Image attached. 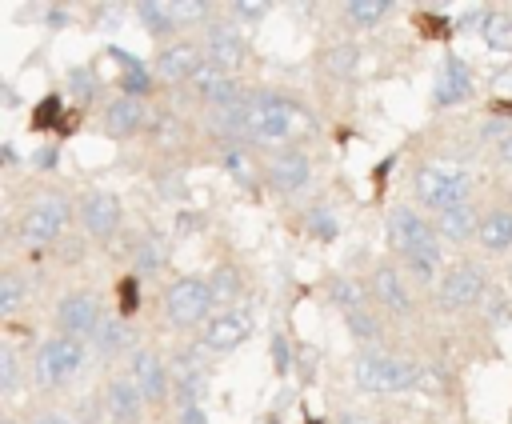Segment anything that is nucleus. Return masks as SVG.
Instances as JSON below:
<instances>
[{
  "label": "nucleus",
  "mask_w": 512,
  "mask_h": 424,
  "mask_svg": "<svg viewBox=\"0 0 512 424\" xmlns=\"http://www.w3.org/2000/svg\"><path fill=\"white\" fill-rule=\"evenodd\" d=\"M352 380L364 388V392H376V396H392V392H408L424 380L420 364L408 360V356H392V352H360L356 364H352Z\"/></svg>",
  "instance_id": "1"
},
{
  "label": "nucleus",
  "mask_w": 512,
  "mask_h": 424,
  "mask_svg": "<svg viewBox=\"0 0 512 424\" xmlns=\"http://www.w3.org/2000/svg\"><path fill=\"white\" fill-rule=\"evenodd\" d=\"M416 200L432 212H444V208H456V204H468V192H472V176L456 164H420L416 180Z\"/></svg>",
  "instance_id": "2"
},
{
  "label": "nucleus",
  "mask_w": 512,
  "mask_h": 424,
  "mask_svg": "<svg viewBox=\"0 0 512 424\" xmlns=\"http://www.w3.org/2000/svg\"><path fill=\"white\" fill-rule=\"evenodd\" d=\"M212 304H216L212 284L200 280V276H180V280H172V288L164 292V312H168V320H172L176 328L208 324V320H212V316H208Z\"/></svg>",
  "instance_id": "3"
},
{
  "label": "nucleus",
  "mask_w": 512,
  "mask_h": 424,
  "mask_svg": "<svg viewBox=\"0 0 512 424\" xmlns=\"http://www.w3.org/2000/svg\"><path fill=\"white\" fill-rule=\"evenodd\" d=\"M80 364H84V344L72 340V336H52V340H44V344L36 348V356H32V376H36V384H44V388H60V384H68V380L80 372Z\"/></svg>",
  "instance_id": "4"
},
{
  "label": "nucleus",
  "mask_w": 512,
  "mask_h": 424,
  "mask_svg": "<svg viewBox=\"0 0 512 424\" xmlns=\"http://www.w3.org/2000/svg\"><path fill=\"white\" fill-rule=\"evenodd\" d=\"M68 216H72L68 200L52 192V196H40L32 208H24V216H20L16 232H20V240H24L28 248H44V244H52V240H60V236H64Z\"/></svg>",
  "instance_id": "5"
},
{
  "label": "nucleus",
  "mask_w": 512,
  "mask_h": 424,
  "mask_svg": "<svg viewBox=\"0 0 512 424\" xmlns=\"http://www.w3.org/2000/svg\"><path fill=\"white\" fill-rule=\"evenodd\" d=\"M484 296H488V284H484V272H480L472 260L452 264V268L440 276V284H436V304H440L444 312H464V308L480 304Z\"/></svg>",
  "instance_id": "6"
},
{
  "label": "nucleus",
  "mask_w": 512,
  "mask_h": 424,
  "mask_svg": "<svg viewBox=\"0 0 512 424\" xmlns=\"http://www.w3.org/2000/svg\"><path fill=\"white\" fill-rule=\"evenodd\" d=\"M292 120H296V112L284 96H256L248 108V136L264 140V144L284 140L292 132Z\"/></svg>",
  "instance_id": "7"
},
{
  "label": "nucleus",
  "mask_w": 512,
  "mask_h": 424,
  "mask_svg": "<svg viewBox=\"0 0 512 424\" xmlns=\"http://www.w3.org/2000/svg\"><path fill=\"white\" fill-rule=\"evenodd\" d=\"M104 312H100V300L92 292H68L60 304H56V328L60 336H72V340H92V332L100 328Z\"/></svg>",
  "instance_id": "8"
},
{
  "label": "nucleus",
  "mask_w": 512,
  "mask_h": 424,
  "mask_svg": "<svg viewBox=\"0 0 512 424\" xmlns=\"http://www.w3.org/2000/svg\"><path fill=\"white\" fill-rule=\"evenodd\" d=\"M252 336V312L248 308H224L200 328V348L208 352H232Z\"/></svg>",
  "instance_id": "9"
},
{
  "label": "nucleus",
  "mask_w": 512,
  "mask_h": 424,
  "mask_svg": "<svg viewBox=\"0 0 512 424\" xmlns=\"http://www.w3.org/2000/svg\"><path fill=\"white\" fill-rule=\"evenodd\" d=\"M128 380L136 384V392L148 400V404H160V400H168V388H172V376H168V368H164V360L156 356V352H132L128 356Z\"/></svg>",
  "instance_id": "10"
},
{
  "label": "nucleus",
  "mask_w": 512,
  "mask_h": 424,
  "mask_svg": "<svg viewBox=\"0 0 512 424\" xmlns=\"http://www.w3.org/2000/svg\"><path fill=\"white\" fill-rule=\"evenodd\" d=\"M384 232H388V244L400 252V256H408L412 248H420L424 240H432L436 236V224H428L416 208H392L388 212V220H384Z\"/></svg>",
  "instance_id": "11"
},
{
  "label": "nucleus",
  "mask_w": 512,
  "mask_h": 424,
  "mask_svg": "<svg viewBox=\"0 0 512 424\" xmlns=\"http://www.w3.org/2000/svg\"><path fill=\"white\" fill-rule=\"evenodd\" d=\"M80 224H84L88 236L108 240L120 228V200L112 192H88L80 200Z\"/></svg>",
  "instance_id": "12"
},
{
  "label": "nucleus",
  "mask_w": 512,
  "mask_h": 424,
  "mask_svg": "<svg viewBox=\"0 0 512 424\" xmlns=\"http://www.w3.org/2000/svg\"><path fill=\"white\" fill-rule=\"evenodd\" d=\"M200 68H204V48H196L192 40H172L156 56L160 80H192Z\"/></svg>",
  "instance_id": "13"
},
{
  "label": "nucleus",
  "mask_w": 512,
  "mask_h": 424,
  "mask_svg": "<svg viewBox=\"0 0 512 424\" xmlns=\"http://www.w3.org/2000/svg\"><path fill=\"white\" fill-rule=\"evenodd\" d=\"M472 92V72L460 56H444L440 72H436V88H432V108H452L460 100H468Z\"/></svg>",
  "instance_id": "14"
},
{
  "label": "nucleus",
  "mask_w": 512,
  "mask_h": 424,
  "mask_svg": "<svg viewBox=\"0 0 512 424\" xmlns=\"http://www.w3.org/2000/svg\"><path fill=\"white\" fill-rule=\"evenodd\" d=\"M192 88H196V92H200V100H204V104H212L216 112H220V108H228V104H236V100H244L240 84H236L224 68H216V64H208V60H204V68L192 76Z\"/></svg>",
  "instance_id": "15"
},
{
  "label": "nucleus",
  "mask_w": 512,
  "mask_h": 424,
  "mask_svg": "<svg viewBox=\"0 0 512 424\" xmlns=\"http://www.w3.org/2000/svg\"><path fill=\"white\" fill-rule=\"evenodd\" d=\"M244 40H240V32L232 28V24H208V36H204V56H208V64H216V68H224V72H232L240 60H244Z\"/></svg>",
  "instance_id": "16"
},
{
  "label": "nucleus",
  "mask_w": 512,
  "mask_h": 424,
  "mask_svg": "<svg viewBox=\"0 0 512 424\" xmlns=\"http://www.w3.org/2000/svg\"><path fill=\"white\" fill-rule=\"evenodd\" d=\"M368 296H376V304H384V308L396 312V316H404V312L412 308V296H408V288H404V280H400V272H396L392 264H376V268H372V276H368Z\"/></svg>",
  "instance_id": "17"
},
{
  "label": "nucleus",
  "mask_w": 512,
  "mask_h": 424,
  "mask_svg": "<svg viewBox=\"0 0 512 424\" xmlns=\"http://www.w3.org/2000/svg\"><path fill=\"white\" fill-rule=\"evenodd\" d=\"M144 404H148V400L136 392V384H132L128 376H120V380H112V384L104 388V408H108L112 424H140Z\"/></svg>",
  "instance_id": "18"
},
{
  "label": "nucleus",
  "mask_w": 512,
  "mask_h": 424,
  "mask_svg": "<svg viewBox=\"0 0 512 424\" xmlns=\"http://www.w3.org/2000/svg\"><path fill=\"white\" fill-rule=\"evenodd\" d=\"M264 176H268V184H272L280 196H288V192H296V188L308 184V156H304V152H276V156L268 160Z\"/></svg>",
  "instance_id": "19"
},
{
  "label": "nucleus",
  "mask_w": 512,
  "mask_h": 424,
  "mask_svg": "<svg viewBox=\"0 0 512 424\" xmlns=\"http://www.w3.org/2000/svg\"><path fill=\"white\" fill-rule=\"evenodd\" d=\"M476 232H480V216H476L472 200H468V204H456V208L436 212V236H440V240L460 244V240H468V236H476Z\"/></svg>",
  "instance_id": "20"
},
{
  "label": "nucleus",
  "mask_w": 512,
  "mask_h": 424,
  "mask_svg": "<svg viewBox=\"0 0 512 424\" xmlns=\"http://www.w3.org/2000/svg\"><path fill=\"white\" fill-rule=\"evenodd\" d=\"M140 124H144V104H140L136 96H120V100H112V104L104 108V128H108V136H116V140L132 136Z\"/></svg>",
  "instance_id": "21"
},
{
  "label": "nucleus",
  "mask_w": 512,
  "mask_h": 424,
  "mask_svg": "<svg viewBox=\"0 0 512 424\" xmlns=\"http://www.w3.org/2000/svg\"><path fill=\"white\" fill-rule=\"evenodd\" d=\"M92 348H96L100 356H120V352H128V348H132V328H128V320H124V316H104L100 328L92 332Z\"/></svg>",
  "instance_id": "22"
},
{
  "label": "nucleus",
  "mask_w": 512,
  "mask_h": 424,
  "mask_svg": "<svg viewBox=\"0 0 512 424\" xmlns=\"http://www.w3.org/2000/svg\"><path fill=\"white\" fill-rule=\"evenodd\" d=\"M476 240H480L488 252H500V248H508V244H512V212L496 208V212L480 216V232H476Z\"/></svg>",
  "instance_id": "23"
},
{
  "label": "nucleus",
  "mask_w": 512,
  "mask_h": 424,
  "mask_svg": "<svg viewBox=\"0 0 512 424\" xmlns=\"http://www.w3.org/2000/svg\"><path fill=\"white\" fill-rule=\"evenodd\" d=\"M480 28L492 52H512V12H484Z\"/></svg>",
  "instance_id": "24"
},
{
  "label": "nucleus",
  "mask_w": 512,
  "mask_h": 424,
  "mask_svg": "<svg viewBox=\"0 0 512 424\" xmlns=\"http://www.w3.org/2000/svg\"><path fill=\"white\" fill-rule=\"evenodd\" d=\"M136 16H140V24L152 32V36H168L180 20H176V12H172V4H136Z\"/></svg>",
  "instance_id": "25"
},
{
  "label": "nucleus",
  "mask_w": 512,
  "mask_h": 424,
  "mask_svg": "<svg viewBox=\"0 0 512 424\" xmlns=\"http://www.w3.org/2000/svg\"><path fill=\"white\" fill-rule=\"evenodd\" d=\"M24 300H28V280L8 268V272L0 276V316H12Z\"/></svg>",
  "instance_id": "26"
},
{
  "label": "nucleus",
  "mask_w": 512,
  "mask_h": 424,
  "mask_svg": "<svg viewBox=\"0 0 512 424\" xmlns=\"http://www.w3.org/2000/svg\"><path fill=\"white\" fill-rule=\"evenodd\" d=\"M328 296L344 308V312H356V308H364V288H360V280H348V276H332L328 280Z\"/></svg>",
  "instance_id": "27"
},
{
  "label": "nucleus",
  "mask_w": 512,
  "mask_h": 424,
  "mask_svg": "<svg viewBox=\"0 0 512 424\" xmlns=\"http://www.w3.org/2000/svg\"><path fill=\"white\" fill-rule=\"evenodd\" d=\"M388 8L392 4H384V0H352V4H344V16L352 24H376V20H384Z\"/></svg>",
  "instance_id": "28"
},
{
  "label": "nucleus",
  "mask_w": 512,
  "mask_h": 424,
  "mask_svg": "<svg viewBox=\"0 0 512 424\" xmlns=\"http://www.w3.org/2000/svg\"><path fill=\"white\" fill-rule=\"evenodd\" d=\"M112 56L124 64V92H128V96H140V92H148V76H144L140 60H136V56H124L120 48H112Z\"/></svg>",
  "instance_id": "29"
},
{
  "label": "nucleus",
  "mask_w": 512,
  "mask_h": 424,
  "mask_svg": "<svg viewBox=\"0 0 512 424\" xmlns=\"http://www.w3.org/2000/svg\"><path fill=\"white\" fill-rule=\"evenodd\" d=\"M304 228H308V236L332 240V236H336V216H332L324 204H316V208H308V216H304Z\"/></svg>",
  "instance_id": "30"
},
{
  "label": "nucleus",
  "mask_w": 512,
  "mask_h": 424,
  "mask_svg": "<svg viewBox=\"0 0 512 424\" xmlns=\"http://www.w3.org/2000/svg\"><path fill=\"white\" fill-rule=\"evenodd\" d=\"M212 296L216 300H232V296H240V276H236V268L232 264H220L216 272H212Z\"/></svg>",
  "instance_id": "31"
},
{
  "label": "nucleus",
  "mask_w": 512,
  "mask_h": 424,
  "mask_svg": "<svg viewBox=\"0 0 512 424\" xmlns=\"http://www.w3.org/2000/svg\"><path fill=\"white\" fill-rule=\"evenodd\" d=\"M348 332H352V340H360V344H368V340H376V336H380V328H376V316H372L368 308H356V312H348Z\"/></svg>",
  "instance_id": "32"
},
{
  "label": "nucleus",
  "mask_w": 512,
  "mask_h": 424,
  "mask_svg": "<svg viewBox=\"0 0 512 424\" xmlns=\"http://www.w3.org/2000/svg\"><path fill=\"white\" fill-rule=\"evenodd\" d=\"M16 380H20V360L8 344H0V392L12 396L16 392Z\"/></svg>",
  "instance_id": "33"
},
{
  "label": "nucleus",
  "mask_w": 512,
  "mask_h": 424,
  "mask_svg": "<svg viewBox=\"0 0 512 424\" xmlns=\"http://www.w3.org/2000/svg\"><path fill=\"white\" fill-rule=\"evenodd\" d=\"M328 68H332L336 76H348V72L356 68V48H352V44L332 48V52H328Z\"/></svg>",
  "instance_id": "34"
},
{
  "label": "nucleus",
  "mask_w": 512,
  "mask_h": 424,
  "mask_svg": "<svg viewBox=\"0 0 512 424\" xmlns=\"http://www.w3.org/2000/svg\"><path fill=\"white\" fill-rule=\"evenodd\" d=\"M224 168L232 172V180H240V184H252V164H248V156L244 152H224Z\"/></svg>",
  "instance_id": "35"
},
{
  "label": "nucleus",
  "mask_w": 512,
  "mask_h": 424,
  "mask_svg": "<svg viewBox=\"0 0 512 424\" xmlns=\"http://www.w3.org/2000/svg\"><path fill=\"white\" fill-rule=\"evenodd\" d=\"M56 116H60V96H44L40 108H36V116H32V128H52Z\"/></svg>",
  "instance_id": "36"
},
{
  "label": "nucleus",
  "mask_w": 512,
  "mask_h": 424,
  "mask_svg": "<svg viewBox=\"0 0 512 424\" xmlns=\"http://www.w3.org/2000/svg\"><path fill=\"white\" fill-rule=\"evenodd\" d=\"M136 260H140V268H144V272H152V268H160V260H164V248H160L156 240H144V244L136 248Z\"/></svg>",
  "instance_id": "37"
},
{
  "label": "nucleus",
  "mask_w": 512,
  "mask_h": 424,
  "mask_svg": "<svg viewBox=\"0 0 512 424\" xmlns=\"http://www.w3.org/2000/svg\"><path fill=\"white\" fill-rule=\"evenodd\" d=\"M136 304H140V296H136V276H128V280H120V312H136Z\"/></svg>",
  "instance_id": "38"
},
{
  "label": "nucleus",
  "mask_w": 512,
  "mask_h": 424,
  "mask_svg": "<svg viewBox=\"0 0 512 424\" xmlns=\"http://www.w3.org/2000/svg\"><path fill=\"white\" fill-rule=\"evenodd\" d=\"M272 352H276V372H288L292 368V352H284V336L272 340Z\"/></svg>",
  "instance_id": "39"
},
{
  "label": "nucleus",
  "mask_w": 512,
  "mask_h": 424,
  "mask_svg": "<svg viewBox=\"0 0 512 424\" xmlns=\"http://www.w3.org/2000/svg\"><path fill=\"white\" fill-rule=\"evenodd\" d=\"M232 12H236L240 20H260V16H264V4H232Z\"/></svg>",
  "instance_id": "40"
},
{
  "label": "nucleus",
  "mask_w": 512,
  "mask_h": 424,
  "mask_svg": "<svg viewBox=\"0 0 512 424\" xmlns=\"http://www.w3.org/2000/svg\"><path fill=\"white\" fill-rule=\"evenodd\" d=\"M72 88H76L80 96H92V80L84 76V68H76V72H72Z\"/></svg>",
  "instance_id": "41"
},
{
  "label": "nucleus",
  "mask_w": 512,
  "mask_h": 424,
  "mask_svg": "<svg viewBox=\"0 0 512 424\" xmlns=\"http://www.w3.org/2000/svg\"><path fill=\"white\" fill-rule=\"evenodd\" d=\"M496 156H500V160L512 168V132H504V136H500V144H496Z\"/></svg>",
  "instance_id": "42"
},
{
  "label": "nucleus",
  "mask_w": 512,
  "mask_h": 424,
  "mask_svg": "<svg viewBox=\"0 0 512 424\" xmlns=\"http://www.w3.org/2000/svg\"><path fill=\"white\" fill-rule=\"evenodd\" d=\"M180 424H208V420H204L200 404H192V408H184V412H180Z\"/></svg>",
  "instance_id": "43"
},
{
  "label": "nucleus",
  "mask_w": 512,
  "mask_h": 424,
  "mask_svg": "<svg viewBox=\"0 0 512 424\" xmlns=\"http://www.w3.org/2000/svg\"><path fill=\"white\" fill-rule=\"evenodd\" d=\"M32 160H36V164H44V168H48V164H52V160H56V152H52V148H44V152H36V156H32Z\"/></svg>",
  "instance_id": "44"
},
{
  "label": "nucleus",
  "mask_w": 512,
  "mask_h": 424,
  "mask_svg": "<svg viewBox=\"0 0 512 424\" xmlns=\"http://www.w3.org/2000/svg\"><path fill=\"white\" fill-rule=\"evenodd\" d=\"M36 424H72L68 416H44V420H36Z\"/></svg>",
  "instance_id": "45"
},
{
  "label": "nucleus",
  "mask_w": 512,
  "mask_h": 424,
  "mask_svg": "<svg viewBox=\"0 0 512 424\" xmlns=\"http://www.w3.org/2000/svg\"><path fill=\"white\" fill-rule=\"evenodd\" d=\"M344 424H364V420L360 416H344Z\"/></svg>",
  "instance_id": "46"
},
{
  "label": "nucleus",
  "mask_w": 512,
  "mask_h": 424,
  "mask_svg": "<svg viewBox=\"0 0 512 424\" xmlns=\"http://www.w3.org/2000/svg\"><path fill=\"white\" fill-rule=\"evenodd\" d=\"M0 424H16V420H0Z\"/></svg>",
  "instance_id": "47"
}]
</instances>
